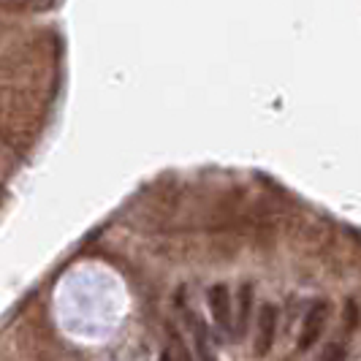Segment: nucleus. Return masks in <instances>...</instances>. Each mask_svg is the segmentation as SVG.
<instances>
[{"mask_svg":"<svg viewBox=\"0 0 361 361\" xmlns=\"http://www.w3.org/2000/svg\"><path fill=\"white\" fill-rule=\"evenodd\" d=\"M209 310H212L215 324L223 331H228L231 329V296H228L226 286H215V288L209 290Z\"/></svg>","mask_w":361,"mask_h":361,"instance_id":"7ed1b4c3","label":"nucleus"},{"mask_svg":"<svg viewBox=\"0 0 361 361\" xmlns=\"http://www.w3.org/2000/svg\"><path fill=\"white\" fill-rule=\"evenodd\" d=\"M326 318H329V305L326 302H318L312 305V310L305 318V326H302V337H299V350H310L312 345L321 340V331L326 326Z\"/></svg>","mask_w":361,"mask_h":361,"instance_id":"f257e3e1","label":"nucleus"},{"mask_svg":"<svg viewBox=\"0 0 361 361\" xmlns=\"http://www.w3.org/2000/svg\"><path fill=\"white\" fill-rule=\"evenodd\" d=\"M161 361H174V359H171V353H169V350H163V353H161Z\"/></svg>","mask_w":361,"mask_h":361,"instance_id":"6e6552de","label":"nucleus"},{"mask_svg":"<svg viewBox=\"0 0 361 361\" xmlns=\"http://www.w3.org/2000/svg\"><path fill=\"white\" fill-rule=\"evenodd\" d=\"M188 324L193 329V343H196V353L201 361H215V353L209 348V337H207V324L199 318V312H188Z\"/></svg>","mask_w":361,"mask_h":361,"instance_id":"20e7f679","label":"nucleus"},{"mask_svg":"<svg viewBox=\"0 0 361 361\" xmlns=\"http://www.w3.org/2000/svg\"><path fill=\"white\" fill-rule=\"evenodd\" d=\"M356 318H359V312H356V302L350 299V302H348V321H350V326H356Z\"/></svg>","mask_w":361,"mask_h":361,"instance_id":"0eeeda50","label":"nucleus"},{"mask_svg":"<svg viewBox=\"0 0 361 361\" xmlns=\"http://www.w3.org/2000/svg\"><path fill=\"white\" fill-rule=\"evenodd\" d=\"M169 331H171V345H174V353L169 350V353H171V359L174 361H193V356L188 353V348H185V343H182V337L177 334V329L171 326Z\"/></svg>","mask_w":361,"mask_h":361,"instance_id":"423d86ee","label":"nucleus"},{"mask_svg":"<svg viewBox=\"0 0 361 361\" xmlns=\"http://www.w3.org/2000/svg\"><path fill=\"white\" fill-rule=\"evenodd\" d=\"M274 334H277V310L274 305H264L258 312V337H255V356L264 359L269 353L271 343H274Z\"/></svg>","mask_w":361,"mask_h":361,"instance_id":"f03ea898","label":"nucleus"},{"mask_svg":"<svg viewBox=\"0 0 361 361\" xmlns=\"http://www.w3.org/2000/svg\"><path fill=\"white\" fill-rule=\"evenodd\" d=\"M250 302H253V286L245 283L239 288V312H236V334L245 337L247 334V324H250Z\"/></svg>","mask_w":361,"mask_h":361,"instance_id":"39448f33","label":"nucleus"}]
</instances>
